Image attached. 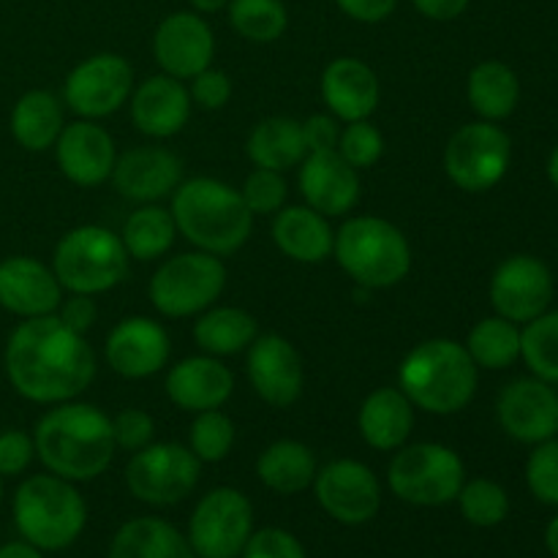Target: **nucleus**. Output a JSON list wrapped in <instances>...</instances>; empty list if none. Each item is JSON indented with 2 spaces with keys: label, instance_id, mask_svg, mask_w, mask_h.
<instances>
[{
  "label": "nucleus",
  "instance_id": "1",
  "mask_svg": "<svg viewBox=\"0 0 558 558\" xmlns=\"http://www.w3.org/2000/svg\"><path fill=\"white\" fill-rule=\"evenodd\" d=\"M5 376L33 403H65L96 379V352L60 316L25 319L5 343Z\"/></svg>",
  "mask_w": 558,
  "mask_h": 558
},
{
  "label": "nucleus",
  "instance_id": "2",
  "mask_svg": "<svg viewBox=\"0 0 558 558\" xmlns=\"http://www.w3.org/2000/svg\"><path fill=\"white\" fill-rule=\"evenodd\" d=\"M36 456L49 474L87 483L109 469L114 458L112 420L90 403H58L36 423Z\"/></svg>",
  "mask_w": 558,
  "mask_h": 558
},
{
  "label": "nucleus",
  "instance_id": "3",
  "mask_svg": "<svg viewBox=\"0 0 558 558\" xmlns=\"http://www.w3.org/2000/svg\"><path fill=\"white\" fill-rule=\"evenodd\" d=\"M172 218L189 243L213 256H229L243 248L254 223V213L240 191L213 178L180 183L172 194Z\"/></svg>",
  "mask_w": 558,
  "mask_h": 558
},
{
  "label": "nucleus",
  "instance_id": "4",
  "mask_svg": "<svg viewBox=\"0 0 558 558\" xmlns=\"http://www.w3.org/2000/svg\"><path fill=\"white\" fill-rule=\"evenodd\" d=\"M398 381L412 407L430 414H456L474 398L477 365L463 343L430 338L403 357Z\"/></svg>",
  "mask_w": 558,
  "mask_h": 558
},
{
  "label": "nucleus",
  "instance_id": "5",
  "mask_svg": "<svg viewBox=\"0 0 558 558\" xmlns=\"http://www.w3.org/2000/svg\"><path fill=\"white\" fill-rule=\"evenodd\" d=\"M14 523L22 539L38 550H63L76 543L87 523L80 490L58 474H36L16 488Z\"/></svg>",
  "mask_w": 558,
  "mask_h": 558
},
{
  "label": "nucleus",
  "instance_id": "6",
  "mask_svg": "<svg viewBox=\"0 0 558 558\" xmlns=\"http://www.w3.org/2000/svg\"><path fill=\"white\" fill-rule=\"evenodd\" d=\"M332 254L365 289L396 287L412 267V248L401 229L376 216L349 218L336 232Z\"/></svg>",
  "mask_w": 558,
  "mask_h": 558
},
{
  "label": "nucleus",
  "instance_id": "7",
  "mask_svg": "<svg viewBox=\"0 0 558 558\" xmlns=\"http://www.w3.org/2000/svg\"><path fill=\"white\" fill-rule=\"evenodd\" d=\"M52 272L71 294H96L118 287L129 272V251L109 229L87 223L60 238L52 254Z\"/></svg>",
  "mask_w": 558,
  "mask_h": 558
},
{
  "label": "nucleus",
  "instance_id": "8",
  "mask_svg": "<svg viewBox=\"0 0 558 558\" xmlns=\"http://www.w3.org/2000/svg\"><path fill=\"white\" fill-rule=\"evenodd\" d=\"M390 490L414 507H441L458 499L466 483V469L456 450L436 441L403 445L387 472Z\"/></svg>",
  "mask_w": 558,
  "mask_h": 558
},
{
  "label": "nucleus",
  "instance_id": "9",
  "mask_svg": "<svg viewBox=\"0 0 558 558\" xmlns=\"http://www.w3.org/2000/svg\"><path fill=\"white\" fill-rule=\"evenodd\" d=\"M227 287V267L207 251L180 254L163 262L150 278V303L169 319L202 314L221 298Z\"/></svg>",
  "mask_w": 558,
  "mask_h": 558
},
{
  "label": "nucleus",
  "instance_id": "10",
  "mask_svg": "<svg viewBox=\"0 0 558 558\" xmlns=\"http://www.w3.org/2000/svg\"><path fill=\"white\" fill-rule=\"evenodd\" d=\"M202 474V461L191 447L178 441L147 445L134 452L125 469V485L131 496L153 507L180 505L196 488Z\"/></svg>",
  "mask_w": 558,
  "mask_h": 558
},
{
  "label": "nucleus",
  "instance_id": "11",
  "mask_svg": "<svg viewBox=\"0 0 558 558\" xmlns=\"http://www.w3.org/2000/svg\"><path fill=\"white\" fill-rule=\"evenodd\" d=\"M510 136L490 120L469 123L445 147V172L461 191L483 194L510 169Z\"/></svg>",
  "mask_w": 558,
  "mask_h": 558
},
{
  "label": "nucleus",
  "instance_id": "12",
  "mask_svg": "<svg viewBox=\"0 0 558 558\" xmlns=\"http://www.w3.org/2000/svg\"><path fill=\"white\" fill-rule=\"evenodd\" d=\"M254 534L248 496L234 488H213L202 496L189 523V543L196 558H238Z\"/></svg>",
  "mask_w": 558,
  "mask_h": 558
},
{
  "label": "nucleus",
  "instance_id": "13",
  "mask_svg": "<svg viewBox=\"0 0 558 558\" xmlns=\"http://www.w3.org/2000/svg\"><path fill=\"white\" fill-rule=\"evenodd\" d=\"M131 87H134V71L125 58L101 52L71 69L63 85V101L82 120L109 118L129 101Z\"/></svg>",
  "mask_w": 558,
  "mask_h": 558
},
{
  "label": "nucleus",
  "instance_id": "14",
  "mask_svg": "<svg viewBox=\"0 0 558 558\" xmlns=\"http://www.w3.org/2000/svg\"><path fill=\"white\" fill-rule=\"evenodd\" d=\"M314 494L322 510L343 526H360L376 518L381 507V485L365 463L343 458L322 466L314 477Z\"/></svg>",
  "mask_w": 558,
  "mask_h": 558
},
{
  "label": "nucleus",
  "instance_id": "15",
  "mask_svg": "<svg viewBox=\"0 0 558 558\" xmlns=\"http://www.w3.org/2000/svg\"><path fill=\"white\" fill-rule=\"evenodd\" d=\"M554 300V278L545 262L534 256H510L490 278V303L510 322H532L545 314Z\"/></svg>",
  "mask_w": 558,
  "mask_h": 558
},
{
  "label": "nucleus",
  "instance_id": "16",
  "mask_svg": "<svg viewBox=\"0 0 558 558\" xmlns=\"http://www.w3.org/2000/svg\"><path fill=\"white\" fill-rule=\"evenodd\" d=\"M153 52L163 74L174 80H191L213 63L216 38L199 14L178 11L169 14L153 36Z\"/></svg>",
  "mask_w": 558,
  "mask_h": 558
},
{
  "label": "nucleus",
  "instance_id": "17",
  "mask_svg": "<svg viewBox=\"0 0 558 558\" xmlns=\"http://www.w3.org/2000/svg\"><path fill=\"white\" fill-rule=\"evenodd\" d=\"M501 428L523 445L554 439L558 428V392L543 379H518L499 396Z\"/></svg>",
  "mask_w": 558,
  "mask_h": 558
},
{
  "label": "nucleus",
  "instance_id": "18",
  "mask_svg": "<svg viewBox=\"0 0 558 558\" xmlns=\"http://www.w3.org/2000/svg\"><path fill=\"white\" fill-rule=\"evenodd\" d=\"M245 368L256 396L270 407H292L303 392V360L287 338L256 336Z\"/></svg>",
  "mask_w": 558,
  "mask_h": 558
},
{
  "label": "nucleus",
  "instance_id": "19",
  "mask_svg": "<svg viewBox=\"0 0 558 558\" xmlns=\"http://www.w3.org/2000/svg\"><path fill=\"white\" fill-rule=\"evenodd\" d=\"M54 158H58L60 172L71 183L93 189L112 178L118 153H114L109 131L101 129L96 120H76L60 131L58 142H54Z\"/></svg>",
  "mask_w": 558,
  "mask_h": 558
},
{
  "label": "nucleus",
  "instance_id": "20",
  "mask_svg": "<svg viewBox=\"0 0 558 558\" xmlns=\"http://www.w3.org/2000/svg\"><path fill=\"white\" fill-rule=\"evenodd\" d=\"M104 352L114 374L125 379H145L167 365L172 347H169L167 330L158 322L131 316L109 332Z\"/></svg>",
  "mask_w": 558,
  "mask_h": 558
},
{
  "label": "nucleus",
  "instance_id": "21",
  "mask_svg": "<svg viewBox=\"0 0 558 558\" xmlns=\"http://www.w3.org/2000/svg\"><path fill=\"white\" fill-rule=\"evenodd\" d=\"M300 191L322 216H343L360 199V174L338 150H311L300 163Z\"/></svg>",
  "mask_w": 558,
  "mask_h": 558
},
{
  "label": "nucleus",
  "instance_id": "22",
  "mask_svg": "<svg viewBox=\"0 0 558 558\" xmlns=\"http://www.w3.org/2000/svg\"><path fill=\"white\" fill-rule=\"evenodd\" d=\"M60 289L52 267L33 256H9L0 262V305L22 319L54 314L63 300Z\"/></svg>",
  "mask_w": 558,
  "mask_h": 558
},
{
  "label": "nucleus",
  "instance_id": "23",
  "mask_svg": "<svg viewBox=\"0 0 558 558\" xmlns=\"http://www.w3.org/2000/svg\"><path fill=\"white\" fill-rule=\"evenodd\" d=\"M112 183L125 199L150 205L183 183V163L163 147H134L114 161Z\"/></svg>",
  "mask_w": 558,
  "mask_h": 558
},
{
  "label": "nucleus",
  "instance_id": "24",
  "mask_svg": "<svg viewBox=\"0 0 558 558\" xmlns=\"http://www.w3.org/2000/svg\"><path fill=\"white\" fill-rule=\"evenodd\" d=\"M191 118V93L183 80L156 74L142 82L131 96V120L142 134L167 140L180 134Z\"/></svg>",
  "mask_w": 558,
  "mask_h": 558
},
{
  "label": "nucleus",
  "instance_id": "25",
  "mask_svg": "<svg viewBox=\"0 0 558 558\" xmlns=\"http://www.w3.org/2000/svg\"><path fill=\"white\" fill-rule=\"evenodd\" d=\"M234 376L221 360L213 354L202 357H185L169 371L167 376V396L174 407L185 412H210L221 409L232 398Z\"/></svg>",
  "mask_w": 558,
  "mask_h": 558
},
{
  "label": "nucleus",
  "instance_id": "26",
  "mask_svg": "<svg viewBox=\"0 0 558 558\" xmlns=\"http://www.w3.org/2000/svg\"><path fill=\"white\" fill-rule=\"evenodd\" d=\"M322 98L336 120H368L379 107V80L363 60L336 58L322 71Z\"/></svg>",
  "mask_w": 558,
  "mask_h": 558
},
{
  "label": "nucleus",
  "instance_id": "27",
  "mask_svg": "<svg viewBox=\"0 0 558 558\" xmlns=\"http://www.w3.org/2000/svg\"><path fill=\"white\" fill-rule=\"evenodd\" d=\"M414 425V407L401 390L396 387H381L374 390L363 401L357 414V428L365 445L374 450L390 452L401 450L409 441Z\"/></svg>",
  "mask_w": 558,
  "mask_h": 558
},
{
  "label": "nucleus",
  "instance_id": "28",
  "mask_svg": "<svg viewBox=\"0 0 558 558\" xmlns=\"http://www.w3.org/2000/svg\"><path fill=\"white\" fill-rule=\"evenodd\" d=\"M272 240L278 251L300 265H319L332 254L336 234L314 207H281L272 221Z\"/></svg>",
  "mask_w": 558,
  "mask_h": 558
},
{
  "label": "nucleus",
  "instance_id": "29",
  "mask_svg": "<svg viewBox=\"0 0 558 558\" xmlns=\"http://www.w3.org/2000/svg\"><path fill=\"white\" fill-rule=\"evenodd\" d=\"M109 558H196L189 537L161 518L123 523L109 545Z\"/></svg>",
  "mask_w": 558,
  "mask_h": 558
},
{
  "label": "nucleus",
  "instance_id": "30",
  "mask_svg": "<svg viewBox=\"0 0 558 558\" xmlns=\"http://www.w3.org/2000/svg\"><path fill=\"white\" fill-rule=\"evenodd\" d=\"M248 158L259 169H272V172H287L303 163L308 156L305 145L303 123L292 118H267L251 131L245 142Z\"/></svg>",
  "mask_w": 558,
  "mask_h": 558
},
{
  "label": "nucleus",
  "instance_id": "31",
  "mask_svg": "<svg viewBox=\"0 0 558 558\" xmlns=\"http://www.w3.org/2000/svg\"><path fill=\"white\" fill-rule=\"evenodd\" d=\"M63 125V107L49 90H27L11 109V136L31 153L54 147Z\"/></svg>",
  "mask_w": 558,
  "mask_h": 558
},
{
  "label": "nucleus",
  "instance_id": "32",
  "mask_svg": "<svg viewBox=\"0 0 558 558\" xmlns=\"http://www.w3.org/2000/svg\"><path fill=\"white\" fill-rule=\"evenodd\" d=\"M316 456L311 447L300 445V441L281 439L272 441L256 461V474H259L262 485L281 496H292L314 485L316 477Z\"/></svg>",
  "mask_w": 558,
  "mask_h": 558
},
{
  "label": "nucleus",
  "instance_id": "33",
  "mask_svg": "<svg viewBox=\"0 0 558 558\" xmlns=\"http://www.w3.org/2000/svg\"><path fill=\"white\" fill-rule=\"evenodd\" d=\"M466 96L474 112L483 120H505L515 112L521 85H518L515 71L501 60H483L474 65L466 82Z\"/></svg>",
  "mask_w": 558,
  "mask_h": 558
},
{
  "label": "nucleus",
  "instance_id": "34",
  "mask_svg": "<svg viewBox=\"0 0 558 558\" xmlns=\"http://www.w3.org/2000/svg\"><path fill=\"white\" fill-rule=\"evenodd\" d=\"M256 336H259V325H256L254 316L243 308H232V305L207 311L194 325L196 347L213 357L243 352L254 343Z\"/></svg>",
  "mask_w": 558,
  "mask_h": 558
},
{
  "label": "nucleus",
  "instance_id": "35",
  "mask_svg": "<svg viewBox=\"0 0 558 558\" xmlns=\"http://www.w3.org/2000/svg\"><path fill=\"white\" fill-rule=\"evenodd\" d=\"M174 234H178V227H174L172 213L158 205H145L125 218L120 240H123L129 256L140 262H153L161 259L172 248Z\"/></svg>",
  "mask_w": 558,
  "mask_h": 558
},
{
  "label": "nucleus",
  "instance_id": "36",
  "mask_svg": "<svg viewBox=\"0 0 558 558\" xmlns=\"http://www.w3.org/2000/svg\"><path fill=\"white\" fill-rule=\"evenodd\" d=\"M466 352L472 354L477 368H510L521 357V330L505 316H488L469 332Z\"/></svg>",
  "mask_w": 558,
  "mask_h": 558
},
{
  "label": "nucleus",
  "instance_id": "37",
  "mask_svg": "<svg viewBox=\"0 0 558 558\" xmlns=\"http://www.w3.org/2000/svg\"><path fill=\"white\" fill-rule=\"evenodd\" d=\"M229 25L248 41L270 44L287 31V5L281 0H229Z\"/></svg>",
  "mask_w": 558,
  "mask_h": 558
},
{
  "label": "nucleus",
  "instance_id": "38",
  "mask_svg": "<svg viewBox=\"0 0 558 558\" xmlns=\"http://www.w3.org/2000/svg\"><path fill=\"white\" fill-rule=\"evenodd\" d=\"M521 357L537 379L558 385V311H545L526 322L521 332Z\"/></svg>",
  "mask_w": 558,
  "mask_h": 558
},
{
  "label": "nucleus",
  "instance_id": "39",
  "mask_svg": "<svg viewBox=\"0 0 558 558\" xmlns=\"http://www.w3.org/2000/svg\"><path fill=\"white\" fill-rule=\"evenodd\" d=\"M458 505H461L463 518L480 529L499 526L507 518V512H510L507 490L499 483H494V480L463 483V488L458 490Z\"/></svg>",
  "mask_w": 558,
  "mask_h": 558
},
{
  "label": "nucleus",
  "instance_id": "40",
  "mask_svg": "<svg viewBox=\"0 0 558 558\" xmlns=\"http://www.w3.org/2000/svg\"><path fill=\"white\" fill-rule=\"evenodd\" d=\"M234 445V423L218 409L196 414L191 425V452L202 463H218L229 456Z\"/></svg>",
  "mask_w": 558,
  "mask_h": 558
},
{
  "label": "nucleus",
  "instance_id": "41",
  "mask_svg": "<svg viewBox=\"0 0 558 558\" xmlns=\"http://www.w3.org/2000/svg\"><path fill=\"white\" fill-rule=\"evenodd\" d=\"M338 156L354 169H368L385 153V140H381V131L376 125H371L368 120H354L338 136Z\"/></svg>",
  "mask_w": 558,
  "mask_h": 558
},
{
  "label": "nucleus",
  "instance_id": "42",
  "mask_svg": "<svg viewBox=\"0 0 558 558\" xmlns=\"http://www.w3.org/2000/svg\"><path fill=\"white\" fill-rule=\"evenodd\" d=\"M526 483L543 505L558 507V441H539L526 463Z\"/></svg>",
  "mask_w": 558,
  "mask_h": 558
},
{
  "label": "nucleus",
  "instance_id": "43",
  "mask_svg": "<svg viewBox=\"0 0 558 558\" xmlns=\"http://www.w3.org/2000/svg\"><path fill=\"white\" fill-rule=\"evenodd\" d=\"M240 196L254 216H270V213L281 210L283 202H287V183H283L281 172L256 167L245 178Z\"/></svg>",
  "mask_w": 558,
  "mask_h": 558
},
{
  "label": "nucleus",
  "instance_id": "44",
  "mask_svg": "<svg viewBox=\"0 0 558 558\" xmlns=\"http://www.w3.org/2000/svg\"><path fill=\"white\" fill-rule=\"evenodd\" d=\"M243 558H308L305 548L300 545V539L294 534H289L287 529H259L248 537L245 543Z\"/></svg>",
  "mask_w": 558,
  "mask_h": 558
},
{
  "label": "nucleus",
  "instance_id": "45",
  "mask_svg": "<svg viewBox=\"0 0 558 558\" xmlns=\"http://www.w3.org/2000/svg\"><path fill=\"white\" fill-rule=\"evenodd\" d=\"M153 434H156V423L142 409H123V412L112 417L114 447H120V450H142V447L150 445Z\"/></svg>",
  "mask_w": 558,
  "mask_h": 558
},
{
  "label": "nucleus",
  "instance_id": "46",
  "mask_svg": "<svg viewBox=\"0 0 558 558\" xmlns=\"http://www.w3.org/2000/svg\"><path fill=\"white\" fill-rule=\"evenodd\" d=\"M191 101L199 104L202 109H223L232 98V80L227 71H218L207 65L196 76H191Z\"/></svg>",
  "mask_w": 558,
  "mask_h": 558
},
{
  "label": "nucleus",
  "instance_id": "47",
  "mask_svg": "<svg viewBox=\"0 0 558 558\" xmlns=\"http://www.w3.org/2000/svg\"><path fill=\"white\" fill-rule=\"evenodd\" d=\"M36 458V445L33 436L22 430H3L0 434V477H16L31 466Z\"/></svg>",
  "mask_w": 558,
  "mask_h": 558
},
{
  "label": "nucleus",
  "instance_id": "48",
  "mask_svg": "<svg viewBox=\"0 0 558 558\" xmlns=\"http://www.w3.org/2000/svg\"><path fill=\"white\" fill-rule=\"evenodd\" d=\"M58 316L65 327H71L74 332L85 336V332L96 325V316H98L96 300H93L90 294H71L65 303H60Z\"/></svg>",
  "mask_w": 558,
  "mask_h": 558
},
{
  "label": "nucleus",
  "instance_id": "49",
  "mask_svg": "<svg viewBox=\"0 0 558 558\" xmlns=\"http://www.w3.org/2000/svg\"><path fill=\"white\" fill-rule=\"evenodd\" d=\"M303 134H305V145H308V153L336 150L341 129H338L336 118H330V114H314V118H308L303 123Z\"/></svg>",
  "mask_w": 558,
  "mask_h": 558
},
{
  "label": "nucleus",
  "instance_id": "50",
  "mask_svg": "<svg viewBox=\"0 0 558 558\" xmlns=\"http://www.w3.org/2000/svg\"><path fill=\"white\" fill-rule=\"evenodd\" d=\"M338 9L354 22H365V25H376V22L387 20L396 11L398 0H336Z\"/></svg>",
  "mask_w": 558,
  "mask_h": 558
},
{
  "label": "nucleus",
  "instance_id": "51",
  "mask_svg": "<svg viewBox=\"0 0 558 558\" xmlns=\"http://www.w3.org/2000/svg\"><path fill=\"white\" fill-rule=\"evenodd\" d=\"M414 9L420 11L423 16L436 22H447V20H456L461 16L463 11L469 9L472 0H412Z\"/></svg>",
  "mask_w": 558,
  "mask_h": 558
},
{
  "label": "nucleus",
  "instance_id": "52",
  "mask_svg": "<svg viewBox=\"0 0 558 558\" xmlns=\"http://www.w3.org/2000/svg\"><path fill=\"white\" fill-rule=\"evenodd\" d=\"M0 558H44L41 550L31 543H5L0 548Z\"/></svg>",
  "mask_w": 558,
  "mask_h": 558
},
{
  "label": "nucleus",
  "instance_id": "53",
  "mask_svg": "<svg viewBox=\"0 0 558 558\" xmlns=\"http://www.w3.org/2000/svg\"><path fill=\"white\" fill-rule=\"evenodd\" d=\"M191 5H194L199 14H216L223 5H229V0H191Z\"/></svg>",
  "mask_w": 558,
  "mask_h": 558
},
{
  "label": "nucleus",
  "instance_id": "54",
  "mask_svg": "<svg viewBox=\"0 0 558 558\" xmlns=\"http://www.w3.org/2000/svg\"><path fill=\"white\" fill-rule=\"evenodd\" d=\"M545 545H548L550 556L558 558V515L554 518V521H550L548 532H545Z\"/></svg>",
  "mask_w": 558,
  "mask_h": 558
},
{
  "label": "nucleus",
  "instance_id": "55",
  "mask_svg": "<svg viewBox=\"0 0 558 558\" xmlns=\"http://www.w3.org/2000/svg\"><path fill=\"white\" fill-rule=\"evenodd\" d=\"M548 178H550V183H554L558 189V147H556L554 156H550V161H548Z\"/></svg>",
  "mask_w": 558,
  "mask_h": 558
},
{
  "label": "nucleus",
  "instance_id": "56",
  "mask_svg": "<svg viewBox=\"0 0 558 558\" xmlns=\"http://www.w3.org/2000/svg\"><path fill=\"white\" fill-rule=\"evenodd\" d=\"M0 501H3V477H0Z\"/></svg>",
  "mask_w": 558,
  "mask_h": 558
},
{
  "label": "nucleus",
  "instance_id": "57",
  "mask_svg": "<svg viewBox=\"0 0 558 558\" xmlns=\"http://www.w3.org/2000/svg\"><path fill=\"white\" fill-rule=\"evenodd\" d=\"M556 434H558V428H556Z\"/></svg>",
  "mask_w": 558,
  "mask_h": 558
}]
</instances>
